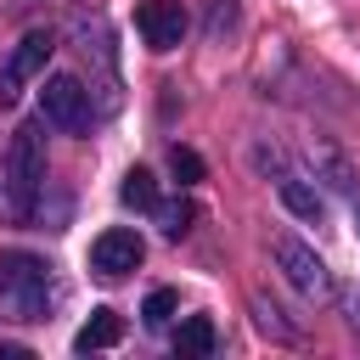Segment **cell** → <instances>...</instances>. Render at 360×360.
Wrapping results in <instances>:
<instances>
[{
  "label": "cell",
  "mask_w": 360,
  "mask_h": 360,
  "mask_svg": "<svg viewBox=\"0 0 360 360\" xmlns=\"http://www.w3.org/2000/svg\"><path fill=\"white\" fill-rule=\"evenodd\" d=\"M0 304L11 315H22V321H39L45 304H51V270H45V259H34L22 248L0 253Z\"/></svg>",
  "instance_id": "7a4b0ae2"
},
{
  "label": "cell",
  "mask_w": 360,
  "mask_h": 360,
  "mask_svg": "<svg viewBox=\"0 0 360 360\" xmlns=\"http://www.w3.org/2000/svg\"><path fill=\"white\" fill-rule=\"evenodd\" d=\"M118 197H124V208H158V186H152V174L146 169H129L124 174V186H118Z\"/></svg>",
  "instance_id": "8fae6325"
},
{
  "label": "cell",
  "mask_w": 360,
  "mask_h": 360,
  "mask_svg": "<svg viewBox=\"0 0 360 360\" xmlns=\"http://www.w3.org/2000/svg\"><path fill=\"white\" fill-rule=\"evenodd\" d=\"M174 309H180V298H174L169 287H158V292H146L141 321H146V326H169V321H174Z\"/></svg>",
  "instance_id": "4fadbf2b"
},
{
  "label": "cell",
  "mask_w": 360,
  "mask_h": 360,
  "mask_svg": "<svg viewBox=\"0 0 360 360\" xmlns=\"http://www.w3.org/2000/svg\"><path fill=\"white\" fill-rule=\"evenodd\" d=\"M276 264L287 270V281H292L304 298H321V304L332 298V276H326V264H321L298 236H276Z\"/></svg>",
  "instance_id": "8992f818"
},
{
  "label": "cell",
  "mask_w": 360,
  "mask_h": 360,
  "mask_svg": "<svg viewBox=\"0 0 360 360\" xmlns=\"http://www.w3.org/2000/svg\"><path fill=\"white\" fill-rule=\"evenodd\" d=\"M214 343H219V332H214V321H208V315H186V321H180V332H174V354H180V360L214 354Z\"/></svg>",
  "instance_id": "9c48e42d"
},
{
  "label": "cell",
  "mask_w": 360,
  "mask_h": 360,
  "mask_svg": "<svg viewBox=\"0 0 360 360\" xmlns=\"http://www.w3.org/2000/svg\"><path fill=\"white\" fill-rule=\"evenodd\" d=\"M39 186H45V141H39V124H22L0 163V219L22 225L39 202Z\"/></svg>",
  "instance_id": "6da1fadb"
},
{
  "label": "cell",
  "mask_w": 360,
  "mask_h": 360,
  "mask_svg": "<svg viewBox=\"0 0 360 360\" xmlns=\"http://www.w3.org/2000/svg\"><path fill=\"white\" fill-rule=\"evenodd\" d=\"M124 338V321H118V309H90V321L73 332V349L79 354H90V349H112Z\"/></svg>",
  "instance_id": "ba28073f"
},
{
  "label": "cell",
  "mask_w": 360,
  "mask_h": 360,
  "mask_svg": "<svg viewBox=\"0 0 360 360\" xmlns=\"http://www.w3.org/2000/svg\"><path fill=\"white\" fill-rule=\"evenodd\" d=\"M169 174H174L180 186H197V180H202V158H197L191 146H169Z\"/></svg>",
  "instance_id": "5bb4252c"
},
{
  "label": "cell",
  "mask_w": 360,
  "mask_h": 360,
  "mask_svg": "<svg viewBox=\"0 0 360 360\" xmlns=\"http://www.w3.org/2000/svg\"><path fill=\"white\" fill-rule=\"evenodd\" d=\"M135 28H141V39L152 51H174L186 39V11H180V0H141L135 6Z\"/></svg>",
  "instance_id": "52a82bcc"
},
{
  "label": "cell",
  "mask_w": 360,
  "mask_h": 360,
  "mask_svg": "<svg viewBox=\"0 0 360 360\" xmlns=\"http://www.w3.org/2000/svg\"><path fill=\"white\" fill-rule=\"evenodd\" d=\"M141 259H146V242H141L129 225H112V231H101V236L90 242V270H96L101 281H118V276H129Z\"/></svg>",
  "instance_id": "5b68a950"
},
{
  "label": "cell",
  "mask_w": 360,
  "mask_h": 360,
  "mask_svg": "<svg viewBox=\"0 0 360 360\" xmlns=\"http://www.w3.org/2000/svg\"><path fill=\"white\" fill-rule=\"evenodd\" d=\"M51 51H56L51 28H28V34L11 45V56H6V68H0V107H11V101L22 96V84H28L34 73H45Z\"/></svg>",
  "instance_id": "3957f363"
},
{
  "label": "cell",
  "mask_w": 360,
  "mask_h": 360,
  "mask_svg": "<svg viewBox=\"0 0 360 360\" xmlns=\"http://www.w3.org/2000/svg\"><path fill=\"white\" fill-rule=\"evenodd\" d=\"M39 112L56 124V129H90V96H84V84L73 79V73H56V79H45V90H39Z\"/></svg>",
  "instance_id": "277c9868"
},
{
  "label": "cell",
  "mask_w": 360,
  "mask_h": 360,
  "mask_svg": "<svg viewBox=\"0 0 360 360\" xmlns=\"http://www.w3.org/2000/svg\"><path fill=\"white\" fill-rule=\"evenodd\" d=\"M276 191H281V202H287L298 219H321V208H326V202H321V191H309V186H304V180H292V174H281V180H276Z\"/></svg>",
  "instance_id": "30bf717a"
},
{
  "label": "cell",
  "mask_w": 360,
  "mask_h": 360,
  "mask_svg": "<svg viewBox=\"0 0 360 360\" xmlns=\"http://www.w3.org/2000/svg\"><path fill=\"white\" fill-rule=\"evenodd\" d=\"M152 214H158V225H163V236H186V231H191V219H197V208H191L186 197H174V202H158Z\"/></svg>",
  "instance_id": "7c38bea8"
}]
</instances>
